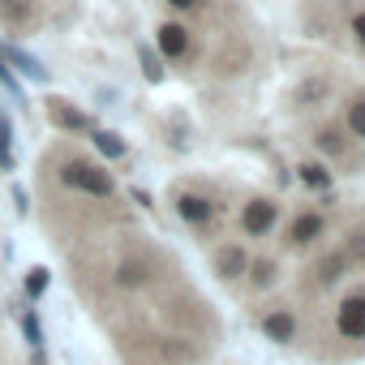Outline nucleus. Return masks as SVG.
<instances>
[{
  "label": "nucleus",
  "instance_id": "1",
  "mask_svg": "<svg viewBox=\"0 0 365 365\" xmlns=\"http://www.w3.org/2000/svg\"><path fill=\"white\" fill-rule=\"evenodd\" d=\"M61 180H65V185H73V190H82V194H91V198H112V194H116L112 176L99 172V168L86 163V159H69V163L61 168Z\"/></svg>",
  "mask_w": 365,
  "mask_h": 365
},
{
  "label": "nucleus",
  "instance_id": "2",
  "mask_svg": "<svg viewBox=\"0 0 365 365\" xmlns=\"http://www.w3.org/2000/svg\"><path fill=\"white\" fill-rule=\"evenodd\" d=\"M335 331L344 339H365V297H344L335 309Z\"/></svg>",
  "mask_w": 365,
  "mask_h": 365
},
{
  "label": "nucleus",
  "instance_id": "3",
  "mask_svg": "<svg viewBox=\"0 0 365 365\" xmlns=\"http://www.w3.org/2000/svg\"><path fill=\"white\" fill-rule=\"evenodd\" d=\"M275 220H279V207H275L271 198H258V202H250V207L241 211V228H245L250 237H267V232L275 228Z\"/></svg>",
  "mask_w": 365,
  "mask_h": 365
},
{
  "label": "nucleus",
  "instance_id": "4",
  "mask_svg": "<svg viewBox=\"0 0 365 365\" xmlns=\"http://www.w3.org/2000/svg\"><path fill=\"white\" fill-rule=\"evenodd\" d=\"M0 61L5 65H14L18 73H26L31 82H48V69H43V61H35L31 52H22V48H0Z\"/></svg>",
  "mask_w": 365,
  "mask_h": 365
},
{
  "label": "nucleus",
  "instance_id": "5",
  "mask_svg": "<svg viewBox=\"0 0 365 365\" xmlns=\"http://www.w3.org/2000/svg\"><path fill=\"white\" fill-rule=\"evenodd\" d=\"M159 48H163V56H185L190 52V31L185 26H176V22H163L159 26Z\"/></svg>",
  "mask_w": 365,
  "mask_h": 365
},
{
  "label": "nucleus",
  "instance_id": "6",
  "mask_svg": "<svg viewBox=\"0 0 365 365\" xmlns=\"http://www.w3.org/2000/svg\"><path fill=\"white\" fill-rule=\"evenodd\" d=\"M176 211H180V220H185V224H207V220L215 215V207H211L207 198H198V194H180Z\"/></svg>",
  "mask_w": 365,
  "mask_h": 365
},
{
  "label": "nucleus",
  "instance_id": "7",
  "mask_svg": "<svg viewBox=\"0 0 365 365\" xmlns=\"http://www.w3.org/2000/svg\"><path fill=\"white\" fill-rule=\"evenodd\" d=\"M48 116H52V125H61V129H91V116L73 112L65 99H48Z\"/></svg>",
  "mask_w": 365,
  "mask_h": 365
},
{
  "label": "nucleus",
  "instance_id": "8",
  "mask_svg": "<svg viewBox=\"0 0 365 365\" xmlns=\"http://www.w3.org/2000/svg\"><path fill=\"white\" fill-rule=\"evenodd\" d=\"M318 232H322V215H318V211H305V215H297V224H292L288 241H292V245H309Z\"/></svg>",
  "mask_w": 365,
  "mask_h": 365
},
{
  "label": "nucleus",
  "instance_id": "9",
  "mask_svg": "<svg viewBox=\"0 0 365 365\" xmlns=\"http://www.w3.org/2000/svg\"><path fill=\"white\" fill-rule=\"evenodd\" d=\"M262 331H267L275 344H288V339H292V331H297V322H292V314H288V309H275V314H267V318H262Z\"/></svg>",
  "mask_w": 365,
  "mask_h": 365
},
{
  "label": "nucleus",
  "instance_id": "10",
  "mask_svg": "<svg viewBox=\"0 0 365 365\" xmlns=\"http://www.w3.org/2000/svg\"><path fill=\"white\" fill-rule=\"evenodd\" d=\"M245 271H250V258H245L241 245L220 250V275H224V279H237V275H245Z\"/></svg>",
  "mask_w": 365,
  "mask_h": 365
},
{
  "label": "nucleus",
  "instance_id": "11",
  "mask_svg": "<svg viewBox=\"0 0 365 365\" xmlns=\"http://www.w3.org/2000/svg\"><path fill=\"white\" fill-rule=\"evenodd\" d=\"M95 146H99L108 159H120V155H125V142H120L116 133H108V129H99V133H95Z\"/></svg>",
  "mask_w": 365,
  "mask_h": 365
},
{
  "label": "nucleus",
  "instance_id": "12",
  "mask_svg": "<svg viewBox=\"0 0 365 365\" xmlns=\"http://www.w3.org/2000/svg\"><path fill=\"white\" fill-rule=\"evenodd\" d=\"M22 331H26V344H31L35 352H43V331H39V318H35L31 309L22 314Z\"/></svg>",
  "mask_w": 365,
  "mask_h": 365
},
{
  "label": "nucleus",
  "instance_id": "13",
  "mask_svg": "<svg viewBox=\"0 0 365 365\" xmlns=\"http://www.w3.org/2000/svg\"><path fill=\"white\" fill-rule=\"evenodd\" d=\"M301 180H305V185H314V190H327V168L322 163H301Z\"/></svg>",
  "mask_w": 365,
  "mask_h": 365
},
{
  "label": "nucleus",
  "instance_id": "14",
  "mask_svg": "<svg viewBox=\"0 0 365 365\" xmlns=\"http://www.w3.org/2000/svg\"><path fill=\"white\" fill-rule=\"evenodd\" d=\"M348 129H352L356 138H365V99H356V103L348 108Z\"/></svg>",
  "mask_w": 365,
  "mask_h": 365
},
{
  "label": "nucleus",
  "instance_id": "15",
  "mask_svg": "<svg viewBox=\"0 0 365 365\" xmlns=\"http://www.w3.org/2000/svg\"><path fill=\"white\" fill-rule=\"evenodd\" d=\"M138 56H142V73H146V82H159V78H163V69H159V61H155V52H150V48H142Z\"/></svg>",
  "mask_w": 365,
  "mask_h": 365
},
{
  "label": "nucleus",
  "instance_id": "16",
  "mask_svg": "<svg viewBox=\"0 0 365 365\" xmlns=\"http://www.w3.org/2000/svg\"><path fill=\"white\" fill-rule=\"evenodd\" d=\"M0 168H14V150H9V120L0 116Z\"/></svg>",
  "mask_w": 365,
  "mask_h": 365
},
{
  "label": "nucleus",
  "instance_id": "17",
  "mask_svg": "<svg viewBox=\"0 0 365 365\" xmlns=\"http://www.w3.org/2000/svg\"><path fill=\"white\" fill-rule=\"evenodd\" d=\"M43 288H48V271L35 267V271L26 275V292H31V297H43Z\"/></svg>",
  "mask_w": 365,
  "mask_h": 365
},
{
  "label": "nucleus",
  "instance_id": "18",
  "mask_svg": "<svg viewBox=\"0 0 365 365\" xmlns=\"http://www.w3.org/2000/svg\"><path fill=\"white\" fill-rule=\"evenodd\" d=\"M0 82H5V86H9V91L18 95V103H22V86H18V78L9 73V65H5V61H0Z\"/></svg>",
  "mask_w": 365,
  "mask_h": 365
},
{
  "label": "nucleus",
  "instance_id": "19",
  "mask_svg": "<svg viewBox=\"0 0 365 365\" xmlns=\"http://www.w3.org/2000/svg\"><path fill=\"white\" fill-rule=\"evenodd\" d=\"M254 279H258V288H267V284L275 279V267H271V262H258V271H254Z\"/></svg>",
  "mask_w": 365,
  "mask_h": 365
},
{
  "label": "nucleus",
  "instance_id": "20",
  "mask_svg": "<svg viewBox=\"0 0 365 365\" xmlns=\"http://www.w3.org/2000/svg\"><path fill=\"white\" fill-rule=\"evenodd\" d=\"M120 284H142V267H120Z\"/></svg>",
  "mask_w": 365,
  "mask_h": 365
},
{
  "label": "nucleus",
  "instance_id": "21",
  "mask_svg": "<svg viewBox=\"0 0 365 365\" xmlns=\"http://www.w3.org/2000/svg\"><path fill=\"white\" fill-rule=\"evenodd\" d=\"M0 14H5V22H14V18H26V5H14V0H9V5L0 9Z\"/></svg>",
  "mask_w": 365,
  "mask_h": 365
},
{
  "label": "nucleus",
  "instance_id": "22",
  "mask_svg": "<svg viewBox=\"0 0 365 365\" xmlns=\"http://www.w3.org/2000/svg\"><path fill=\"white\" fill-rule=\"evenodd\" d=\"M352 35L365 43V14H356V18H352Z\"/></svg>",
  "mask_w": 365,
  "mask_h": 365
},
{
  "label": "nucleus",
  "instance_id": "23",
  "mask_svg": "<svg viewBox=\"0 0 365 365\" xmlns=\"http://www.w3.org/2000/svg\"><path fill=\"white\" fill-rule=\"evenodd\" d=\"M168 5H172V9H194L198 0H168Z\"/></svg>",
  "mask_w": 365,
  "mask_h": 365
},
{
  "label": "nucleus",
  "instance_id": "24",
  "mask_svg": "<svg viewBox=\"0 0 365 365\" xmlns=\"http://www.w3.org/2000/svg\"><path fill=\"white\" fill-rule=\"evenodd\" d=\"M31 365H43V352H35V361H31Z\"/></svg>",
  "mask_w": 365,
  "mask_h": 365
}]
</instances>
